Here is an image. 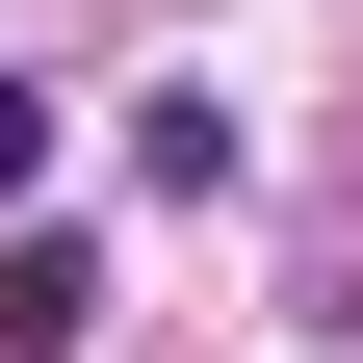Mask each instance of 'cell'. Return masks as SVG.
Masks as SVG:
<instances>
[{"label":"cell","mask_w":363,"mask_h":363,"mask_svg":"<svg viewBox=\"0 0 363 363\" xmlns=\"http://www.w3.org/2000/svg\"><path fill=\"white\" fill-rule=\"evenodd\" d=\"M78 311H104V259L78 234H0V363H78Z\"/></svg>","instance_id":"6da1fadb"},{"label":"cell","mask_w":363,"mask_h":363,"mask_svg":"<svg viewBox=\"0 0 363 363\" xmlns=\"http://www.w3.org/2000/svg\"><path fill=\"white\" fill-rule=\"evenodd\" d=\"M26 182H52V78H0V208H26Z\"/></svg>","instance_id":"7a4b0ae2"}]
</instances>
